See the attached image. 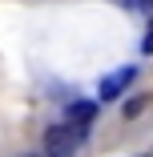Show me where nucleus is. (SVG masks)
<instances>
[{"instance_id":"nucleus-2","label":"nucleus","mask_w":153,"mask_h":157,"mask_svg":"<svg viewBox=\"0 0 153 157\" xmlns=\"http://www.w3.org/2000/svg\"><path fill=\"white\" fill-rule=\"evenodd\" d=\"M137 77V69H117V73H109L105 81H101V101H113V97H121L125 93V85Z\"/></svg>"},{"instance_id":"nucleus-6","label":"nucleus","mask_w":153,"mask_h":157,"mask_svg":"<svg viewBox=\"0 0 153 157\" xmlns=\"http://www.w3.org/2000/svg\"><path fill=\"white\" fill-rule=\"evenodd\" d=\"M129 4H137V8H149V4H153V0H129Z\"/></svg>"},{"instance_id":"nucleus-3","label":"nucleus","mask_w":153,"mask_h":157,"mask_svg":"<svg viewBox=\"0 0 153 157\" xmlns=\"http://www.w3.org/2000/svg\"><path fill=\"white\" fill-rule=\"evenodd\" d=\"M93 117H97V101H77L65 109V125H73V129H89Z\"/></svg>"},{"instance_id":"nucleus-5","label":"nucleus","mask_w":153,"mask_h":157,"mask_svg":"<svg viewBox=\"0 0 153 157\" xmlns=\"http://www.w3.org/2000/svg\"><path fill=\"white\" fill-rule=\"evenodd\" d=\"M141 52L153 56V20H149V33H145V40H141Z\"/></svg>"},{"instance_id":"nucleus-4","label":"nucleus","mask_w":153,"mask_h":157,"mask_svg":"<svg viewBox=\"0 0 153 157\" xmlns=\"http://www.w3.org/2000/svg\"><path fill=\"white\" fill-rule=\"evenodd\" d=\"M145 105H149V101H145V97H137V101H129V105H125V117H137V113H141V109H145Z\"/></svg>"},{"instance_id":"nucleus-1","label":"nucleus","mask_w":153,"mask_h":157,"mask_svg":"<svg viewBox=\"0 0 153 157\" xmlns=\"http://www.w3.org/2000/svg\"><path fill=\"white\" fill-rule=\"evenodd\" d=\"M81 141H85V129H73V125H52V129L44 133L48 157H73Z\"/></svg>"}]
</instances>
